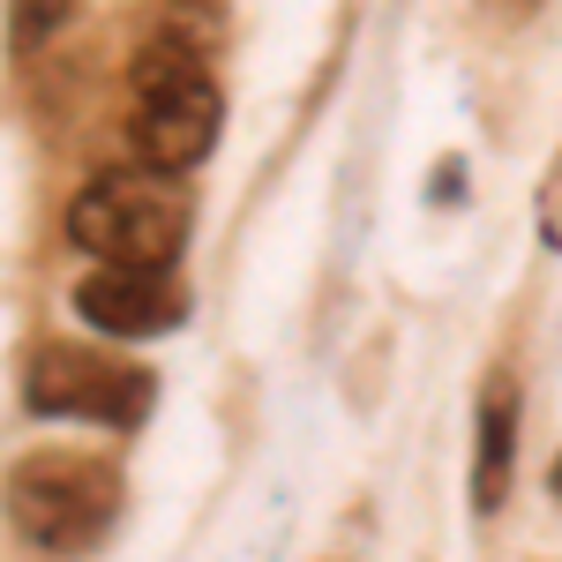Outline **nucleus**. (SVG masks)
Listing matches in <instances>:
<instances>
[{"mask_svg":"<svg viewBox=\"0 0 562 562\" xmlns=\"http://www.w3.org/2000/svg\"><path fill=\"white\" fill-rule=\"evenodd\" d=\"M217 121H225V98L203 76V60L180 38H158L143 60H135V158L143 166H166V173H188L203 166L217 143Z\"/></svg>","mask_w":562,"mask_h":562,"instance_id":"2","label":"nucleus"},{"mask_svg":"<svg viewBox=\"0 0 562 562\" xmlns=\"http://www.w3.org/2000/svg\"><path fill=\"white\" fill-rule=\"evenodd\" d=\"M121 510V480L98 458L76 450H38L8 473V525L31 548H90Z\"/></svg>","mask_w":562,"mask_h":562,"instance_id":"3","label":"nucleus"},{"mask_svg":"<svg viewBox=\"0 0 562 562\" xmlns=\"http://www.w3.org/2000/svg\"><path fill=\"white\" fill-rule=\"evenodd\" d=\"M76 315H83L90 330H105V338H166L188 315V301H180V285L166 270L105 262V270H90L83 285H76Z\"/></svg>","mask_w":562,"mask_h":562,"instance_id":"5","label":"nucleus"},{"mask_svg":"<svg viewBox=\"0 0 562 562\" xmlns=\"http://www.w3.org/2000/svg\"><path fill=\"white\" fill-rule=\"evenodd\" d=\"M510 442H518V390L495 383L480 397V458H473V510H503V487H510Z\"/></svg>","mask_w":562,"mask_h":562,"instance_id":"6","label":"nucleus"},{"mask_svg":"<svg viewBox=\"0 0 562 562\" xmlns=\"http://www.w3.org/2000/svg\"><path fill=\"white\" fill-rule=\"evenodd\" d=\"M458 180H465V166H458V158H450V166H442V173H435V203H458Z\"/></svg>","mask_w":562,"mask_h":562,"instance_id":"9","label":"nucleus"},{"mask_svg":"<svg viewBox=\"0 0 562 562\" xmlns=\"http://www.w3.org/2000/svg\"><path fill=\"white\" fill-rule=\"evenodd\" d=\"M555 495H562V458H555Z\"/></svg>","mask_w":562,"mask_h":562,"instance_id":"10","label":"nucleus"},{"mask_svg":"<svg viewBox=\"0 0 562 562\" xmlns=\"http://www.w3.org/2000/svg\"><path fill=\"white\" fill-rule=\"evenodd\" d=\"M480 8H495V23H525L540 0H480Z\"/></svg>","mask_w":562,"mask_h":562,"instance_id":"8","label":"nucleus"},{"mask_svg":"<svg viewBox=\"0 0 562 562\" xmlns=\"http://www.w3.org/2000/svg\"><path fill=\"white\" fill-rule=\"evenodd\" d=\"M60 15H68V0H23V23H15V38H23V45L45 38V31H53Z\"/></svg>","mask_w":562,"mask_h":562,"instance_id":"7","label":"nucleus"},{"mask_svg":"<svg viewBox=\"0 0 562 562\" xmlns=\"http://www.w3.org/2000/svg\"><path fill=\"white\" fill-rule=\"evenodd\" d=\"M23 397L38 405V413H68V420H113V428H128L143 420V405H150V375H135V368H113V360H98V352H38L31 360V383Z\"/></svg>","mask_w":562,"mask_h":562,"instance_id":"4","label":"nucleus"},{"mask_svg":"<svg viewBox=\"0 0 562 562\" xmlns=\"http://www.w3.org/2000/svg\"><path fill=\"white\" fill-rule=\"evenodd\" d=\"M188 225H195V203L180 195V173L143 166V158L128 173H98L68 203V240L83 256L135 262V270H166L188 248Z\"/></svg>","mask_w":562,"mask_h":562,"instance_id":"1","label":"nucleus"}]
</instances>
